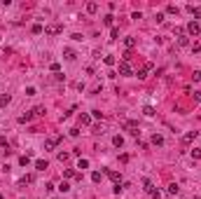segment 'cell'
Here are the masks:
<instances>
[{"label": "cell", "mask_w": 201, "mask_h": 199, "mask_svg": "<svg viewBox=\"0 0 201 199\" xmlns=\"http://www.w3.org/2000/svg\"><path fill=\"white\" fill-rule=\"evenodd\" d=\"M131 64H129V61H124V59H122V61H119V75H131Z\"/></svg>", "instance_id": "5b68a950"}, {"label": "cell", "mask_w": 201, "mask_h": 199, "mask_svg": "<svg viewBox=\"0 0 201 199\" xmlns=\"http://www.w3.org/2000/svg\"><path fill=\"white\" fill-rule=\"evenodd\" d=\"M124 45L129 47V49H133V47H136V40H133V38H124Z\"/></svg>", "instance_id": "ffe728a7"}, {"label": "cell", "mask_w": 201, "mask_h": 199, "mask_svg": "<svg viewBox=\"0 0 201 199\" xmlns=\"http://www.w3.org/2000/svg\"><path fill=\"white\" fill-rule=\"evenodd\" d=\"M112 145H115V148H122V145H124V138H122V136H115V138H112Z\"/></svg>", "instance_id": "e0dca14e"}, {"label": "cell", "mask_w": 201, "mask_h": 199, "mask_svg": "<svg viewBox=\"0 0 201 199\" xmlns=\"http://www.w3.org/2000/svg\"><path fill=\"white\" fill-rule=\"evenodd\" d=\"M33 115H35V117H42V115H44V106H37V108H33Z\"/></svg>", "instance_id": "ac0fdd59"}, {"label": "cell", "mask_w": 201, "mask_h": 199, "mask_svg": "<svg viewBox=\"0 0 201 199\" xmlns=\"http://www.w3.org/2000/svg\"><path fill=\"white\" fill-rule=\"evenodd\" d=\"M63 31L61 24H49V26H44V35H59Z\"/></svg>", "instance_id": "6da1fadb"}, {"label": "cell", "mask_w": 201, "mask_h": 199, "mask_svg": "<svg viewBox=\"0 0 201 199\" xmlns=\"http://www.w3.org/2000/svg\"><path fill=\"white\" fill-rule=\"evenodd\" d=\"M0 145H2V148H7V150H9V143H7V138H5V136H0Z\"/></svg>", "instance_id": "836d02e7"}, {"label": "cell", "mask_w": 201, "mask_h": 199, "mask_svg": "<svg viewBox=\"0 0 201 199\" xmlns=\"http://www.w3.org/2000/svg\"><path fill=\"white\" fill-rule=\"evenodd\" d=\"M108 176H110V178H112L115 183H117V181H119V178H122V176H119V173H117V171H108Z\"/></svg>", "instance_id": "4316f807"}, {"label": "cell", "mask_w": 201, "mask_h": 199, "mask_svg": "<svg viewBox=\"0 0 201 199\" xmlns=\"http://www.w3.org/2000/svg\"><path fill=\"white\" fill-rule=\"evenodd\" d=\"M192 52H201V42H194V45H192Z\"/></svg>", "instance_id": "b9f144b4"}, {"label": "cell", "mask_w": 201, "mask_h": 199, "mask_svg": "<svg viewBox=\"0 0 201 199\" xmlns=\"http://www.w3.org/2000/svg\"><path fill=\"white\" fill-rule=\"evenodd\" d=\"M124 127H126V131H129L131 136H138V134H140L138 124H136V122H131V119H126V122H124Z\"/></svg>", "instance_id": "3957f363"}, {"label": "cell", "mask_w": 201, "mask_h": 199, "mask_svg": "<svg viewBox=\"0 0 201 199\" xmlns=\"http://www.w3.org/2000/svg\"><path fill=\"white\" fill-rule=\"evenodd\" d=\"M33 117H35V115H33V110H31V113H26V115H19V122L24 124V122H31Z\"/></svg>", "instance_id": "9c48e42d"}, {"label": "cell", "mask_w": 201, "mask_h": 199, "mask_svg": "<svg viewBox=\"0 0 201 199\" xmlns=\"http://www.w3.org/2000/svg\"><path fill=\"white\" fill-rule=\"evenodd\" d=\"M63 54H66V61H75V59H77V54H75L73 49H66Z\"/></svg>", "instance_id": "7c38bea8"}, {"label": "cell", "mask_w": 201, "mask_h": 199, "mask_svg": "<svg viewBox=\"0 0 201 199\" xmlns=\"http://www.w3.org/2000/svg\"><path fill=\"white\" fill-rule=\"evenodd\" d=\"M192 99L196 101V103H201V91H194V94H192Z\"/></svg>", "instance_id": "f35d334b"}, {"label": "cell", "mask_w": 201, "mask_h": 199, "mask_svg": "<svg viewBox=\"0 0 201 199\" xmlns=\"http://www.w3.org/2000/svg\"><path fill=\"white\" fill-rule=\"evenodd\" d=\"M194 199H196V197H194Z\"/></svg>", "instance_id": "ee69618b"}, {"label": "cell", "mask_w": 201, "mask_h": 199, "mask_svg": "<svg viewBox=\"0 0 201 199\" xmlns=\"http://www.w3.org/2000/svg\"><path fill=\"white\" fill-rule=\"evenodd\" d=\"M63 176H66V178H75V171H73V169H66V171H63Z\"/></svg>", "instance_id": "4dcf8cb0"}, {"label": "cell", "mask_w": 201, "mask_h": 199, "mask_svg": "<svg viewBox=\"0 0 201 199\" xmlns=\"http://www.w3.org/2000/svg\"><path fill=\"white\" fill-rule=\"evenodd\" d=\"M35 169H37V171H44V169H47V162H44V159H35Z\"/></svg>", "instance_id": "5bb4252c"}, {"label": "cell", "mask_w": 201, "mask_h": 199, "mask_svg": "<svg viewBox=\"0 0 201 199\" xmlns=\"http://www.w3.org/2000/svg\"><path fill=\"white\" fill-rule=\"evenodd\" d=\"M77 169H89V159H79V162H77Z\"/></svg>", "instance_id": "484cf974"}, {"label": "cell", "mask_w": 201, "mask_h": 199, "mask_svg": "<svg viewBox=\"0 0 201 199\" xmlns=\"http://www.w3.org/2000/svg\"><path fill=\"white\" fill-rule=\"evenodd\" d=\"M79 124L82 127H89L91 124V115H79Z\"/></svg>", "instance_id": "ba28073f"}, {"label": "cell", "mask_w": 201, "mask_h": 199, "mask_svg": "<svg viewBox=\"0 0 201 199\" xmlns=\"http://www.w3.org/2000/svg\"><path fill=\"white\" fill-rule=\"evenodd\" d=\"M143 115H145V117H154V108H152V106H145V108H143Z\"/></svg>", "instance_id": "4fadbf2b"}, {"label": "cell", "mask_w": 201, "mask_h": 199, "mask_svg": "<svg viewBox=\"0 0 201 199\" xmlns=\"http://www.w3.org/2000/svg\"><path fill=\"white\" fill-rule=\"evenodd\" d=\"M9 101H12V96H9V94H2V99H0V106H9Z\"/></svg>", "instance_id": "44dd1931"}, {"label": "cell", "mask_w": 201, "mask_h": 199, "mask_svg": "<svg viewBox=\"0 0 201 199\" xmlns=\"http://www.w3.org/2000/svg\"><path fill=\"white\" fill-rule=\"evenodd\" d=\"M152 143H154V145H164V136H161V134H154V136H152Z\"/></svg>", "instance_id": "9a60e30c"}, {"label": "cell", "mask_w": 201, "mask_h": 199, "mask_svg": "<svg viewBox=\"0 0 201 199\" xmlns=\"http://www.w3.org/2000/svg\"><path fill=\"white\" fill-rule=\"evenodd\" d=\"M19 164H21V166H28V164H31V157H28V155H24V157L19 159Z\"/></svg>", "instance_id": "d4e9b609"}, {"label": "cell", "mask_w": 201, "mask_h": 199, "mask_svg": "<svg viewBox=\"0 0 201 199\" xmlns=\"http://www.w3.org/2000/svg\"><path fill=\"white\" fill-rule=\"evenodd\" d=\"M31 31H33L35 35H40V33H44V28H42V26H40V24H35V26H33V28H31Z\"/></svg>", "instance_id": "cb8c5ba5"}, {"label": "cell", "mask_w": 201, "mask_h": 199, "mask_svg": "<svg viewBox=\"0 0 201 199\" xmlns=\"http://www.w3.org/2000/svg\"><path fill=\"white\" fill-rule=\"evenodd\" d=\"M187 33H190V35H199V33H201L199 21H190V24H187Z\"/></svg>", "instance_id": "277c9868"}, {"label": "cell", "mask_w": 201, "mask_h": 199, "mask_svg": "<svg viewBox=\"0 0 201 199\" xmlns=\"http://www.w3.org/2000/svg\"><path fill=\"white\" fill-rule=\"evenodd\" d=\"M94 134H105V124H98V127H96V131H94Z\"/></svg>", "instance_id": "ab89813d"}, {"label": "cell", "mask_w": 201, "mask_h": 199, "mask_svg": "<svg viewBox=\"0 0 201 199\" xmlns=\"http://www.w3.org/2000/svg\"><path fill=\"white\" fill-rule=\"evenodd\" d=\"M150 197H152V199H161V192H159V190H152V192H150Z\"/></svg>", "instance_id": "d6a6232c"}, {"label": "cell", "mask_w": 201, "mask_h": 199, "mask_svg": "<svg viewBox=\"0 0 201 199\" xmlns=\"http://www.w3.org/2000/svg\"><path fill=\"white\" fill-rule=\"evenodd\" d=\"M110 38H112V40H117V38H119V31H117V28H112V31H110Z\"/></svg>", "instance_id": "d590c367"}, {"label": "cell", "mask_w": 201, "mask_h": 199, "mask_svg": "<svg viewBox=\"0 0 201 199\" xmlns=\"http://www.w3.org/2000/svg\"><path fill=\"white\" fill-rule=\"evenodd\" d=\"M103 117V113H101V110H94V115H91V119H101Z\"/></svg>", "instance_id": "e575fe53"}, {"label": "cell", "mask_w": 201, "mask_h": 199, "mask_svg": "<svg viewBox=\"0 0 201 199\" xmlns=\"http://www.w3.org/2000/svg\"><path fill=\"white\" fill-rule=\"evenodd\" d=\"M166 12H168V14H178V7H175V5H168Z\"/></svg>", "instance_id": "1f68e13d"}, {"label": "cell", "mask_w": 201, "mask_h": 199, "mask_svg": "<svg viewBox=\"0 0 201 199\" xmlns=\"http://www.w3.org/2000/svg\"><path fill=\"white\" fill-rule=\"evenodd\" d=\"M143 188H145V192H148V194H150L152 190H154V185H152V181H148V178L143 181Z\"/></svg>", "instance_id": "2e32d148"}, {"label": "cell", "mask_w": 201, "mask_h": 199, "mask_svg": "<svg viewBox=\"0 0 201 199\" xmlns=\"http://www.w3.org/2000/svg\"><path fill=\"white\" fill-rule=\"evenodd\" d=\"M194 138H196V131H190V134H185V136H183V143H192Z\"/></svg>", "instance_id": "30bf717a"}, {"label": "cell", "mask_w": 201, "mask_h": 199, "mask_svg": "<svg viewBox=\"0 0 201 199\" xmlns=\"http://www.w3.org/2000/svg\"><path fill=\"white\" fill-rule=\"evenodd\" d=\"M112 19H115V17H112V14H108V17H105V19H103V24H105V26H112Z\"/></svg>", "instance_id": "f546056e"}, {"label": "cell", "mask_w": 201, "mask_h": 199, "mask_svg": "<svg viewBox=\"0 0 201 199\" xmlns=\"http://www.w3.org/2000/svg\"><path fill=\"white\" fill-rule=\"evenodd\" d=\"M185 9H187L190 14H194V19H196V17H201V5H199V7H194V5H187Z\"/></svg>", "instance_id": "52a82bcc"}, {"label": "cell", "mask_w": 201, "mask_h": 199, "mask_svg": "<svg viewBox=\"0 0 201 199\" xmlns=\"http://www.w3.org/2000/svg\"><path fill=\"white\" fill-rule=\"evenodd\" d=\"M192 77H194V82H201V70H196V73L192 75Z\"/></svg>", "instance_id": "7bdbcfd3"}, {"label": "cell", "mask_w": 201, "mask_h": 199, "mask_svg": "<svg viewBox=\"0 0 201 199\" xmlns=\"http://www.w3.org/2000/svg\"><path fill=\"white\" fill-rule=\"evenodd\" d=\"M103 61H105V66H115V56H112V54H105Z\"/></svg>", "instance_id": "d6986e66"}, {"label": "cell", "mask_w": 201, "mask_h": 199, "mask_svg": "<svg viewBox=\"0 0 201 199\" xmlns=\"http://www.w3.org/2000/svg\"><path fill=\"white\" fill-rule=\"evenodd\" d=\"M178 192H180V188H178L175 183H171V185H168V194H178Z\"/></svg>", "instance_id": "7402d4cb"}, {"label": "cell", "mask_w": 201, "mask_h": 199, "mask_svg": "<svg viewBox=\"0 0 201 199\" xmlns=\"http://www.w3.org/2000/svg\"><path fill=\"white\" fill-rule=\"evenodd\" d=\"M59 141H61V136H49V138L44 141V150H54V148L59 145Z\"/></svg>", "instance_id": "7a4b0ae2"}, {"label": "cell", "mask_w": 201, "mask_h": 199, "mask_svg": "<svg viewBox=\"0 0 201 199\" xmlns=\"http://www.w3.org/2000/svg\"><path fill=\"white\" fill-rule=\"evenodd\" d=\"M68 157H70L68 152H59V159H61V162H68Z\"/></svg>", "instance_id": "8d00e7d4"}, {"label": "cell", "mask_w": 201, "mask_h": 199, "mask_svg": "<svg viewBox=\"0 0 201 199\" xmlns=\"http://www.w3.org/2000/svg\"><path fill=\"white\" fill-rule=\"evenodd\" d=\"M190 45V38L187 35H178V47H187Z\"/></svg>", "instance_id": "8fae6325"}, {"label": "cell", "mask_w": 201, "mask_h": 199, "mask_svg": "<svg viewBox=\"0 0 201 199\" xmlns=\"http://www.w3.org/2000/svg\"><path fill=\"white\" fill-rule=\"evenodd\" d=\"M150 70H152V64H145V66H143V68H140L138 73H136V75H138V80H145Z\"/></svg>", "instance_id": "8992f818"}, {"label": "cell", "mask_w": 201, "mask_h": 199, "mask_svg": "<svg viewBox=\"0 0 201 199\" xmlns=\"http://www.w3.org/2000/svg\"><path fill=\"white\" fill-rule=\"evenodd\" d=\"M87 12H89V14L98 12V5H96V2H89V5H87Z\"/></svg>", "instance_id": "603a6c76"}, {"label": "cell", "mask_w": 201, "mask_h": 199, "mask_svg": "<svg viewBox=\"0 0 201 199\" xmlns=\"http://www.w3.org/2000/svg\"><path fill=\"white\" fill-rule=\"evenodd\" d=\"M192 157H194V159H201V148H194V150H192Z\"/></svg>", "instance_id": "f1b7e54d"}, {"label": "cell", "mask_w": 201, "mask_h": 199, "mask_svg": "<svg viewBox=\"0 0 201 199\" xmlns=\"http://www.w3.org/2000/svg\"><path fill=\"white\" fill-rule=\"evenodd\" d=\"M101 178H103V176H101L98 171H94V173H91V181H94V183H101Z\"/></svg>", "instance_id": "83f0119b"}, {"label": "cell", "mask_w": 201, "mask_h": 199, "mask_svg": "<svg viewBox=\"0 0 201 199\" xmlns=\"http://www.w3.org/2000/svg\"><path fill=\"white\" fill-rule=\"evenodd\" d=\"M59 190H61V192H68L70 185H68V183H61V185H59Z\"/></svg>", "instance_id": "74e56055"}, {"label": "cell", "mask_w": 201, "mask_h": 199, "mask_svg": "<svg viewBox=\"0 0 201 199\" xmlns=\"http://www.w3.org/2000/svg\"><path fill=\"white\" fill-rule=\"evenodd\" d=\"M49 68H52V73H59V68H61V66H59V64H56V61H54V64L49 66Z\"/></svg>", "instance_id": "60d3db41"}]
</instances>
